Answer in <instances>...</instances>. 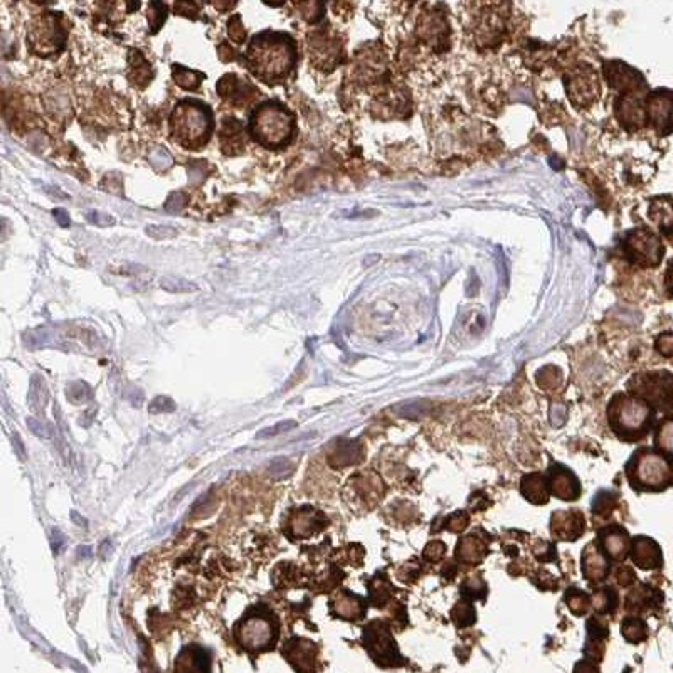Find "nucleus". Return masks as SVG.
<instances>
[{"mask_svg": "<svg viewBox=\"0 0 673 673\" xmlns=\"http://www.w3.org/2000/svg\"><path fill=\"white\" fill-rule=\"evenodd\" d=\"M244 64L263 83L280 84L288 79L296 66L295 39L286 32L263 31L249 41Z\"/></svg>", "mask_w": 673, "mask_h": 673, "instance_id": "f257e3e1", "label": "nucleus"}, {"mask_svg": "<svg viewBox=\"0 0 673 673\" xmlns=\"http://www.w3.org/2000/svg\"><path fill=\"white\" fill-rule=\"evenodd\" d=\"M249 135L268 150L286 148L296 135V116L280 101H266L253 111Z\"/></svg>", "mask_w": 673, "mask_h": 673, "instance_id": "f03ea898", "label": "nucleus"}, {"mask_svg": "<svg viewBox=\"0 0 673 673\" xmlns=\"http://www.w3.org/2000/svg\"><path fill=\"white\" fill-rule=\"evenodd\" d=\"M172 138L187 150L206 147L214 131L213 110L199 100L178 101L171 113Z\"/></svg>", "mask_w": 673, "mask_h": 673, "instance_id": "7ed1b4c3", "label": "nucleus"}, {"mask_svg": "<svg viewBox=\"0 0 673 673\" xmlns=\"http://www.w3.org/2000/svg\"><path fill=\"white\" fill-rule=\"evenodd\" d=\"M608 421L613 432L623 441L644 437L655 422V411L637 396L616 394L608 406Z\"/></svg>", "mask_w": 673, "mask_h": 673, "instance_id": "20e7f679", "label": "nucleus"}, {"mask_svg": "<svg viewBox=\"0 0 673 673\" xmlns=\"http://www.w3.org/2000/svg\"><path fill=\"white\" fill-rule=\"evenodd\" d=\"M626 473L634 490L662 492L673 483V468L667 458L649 448H642L626 465Z\"/></svg>", "mask_w": 673, "mask_h": 673, "instance_id": "39448f33", "label": "nucleus"}, {"mask_svg": "<svg viewBox=\"0 0 673 673\" xmlns=\"http://www.w3.org/2000/svg\"><path fill=\"white\" fill-rule=\"evenodd\" d=\"M66 37L68 34L63 26V17L54 12H44L31 22L27 31V44L31 53L49 58L64 49Z\"/></svg>", "mask_w": 673, "mask_h": 673, "instance_id": "423d86ee", "label": "nucleus"}, {"mask_svg": "<svg viewBox=\"0 0 673 673\" xmlns=\"http://www.w3.org/2000/svg\"><path fill=\"white\" fill-rule=\"evenodd\" d=\"M236 638L246 652H266L275 647L278 639V623L271 614L256 613L248 614L236 628Z\"/></svg>", "mask_w": 673, "mask_h": 673, "instance_id": "0eeeda50", "label": "nucleus"}, {"mask_svg": "<svg viewBox=\"0 0 673 673\" xmlns=\"http://www.w3.org/2000/svg\"><path fill=\"white\" fill-rule=\"evenodd\" d=\"M633 396L643 399L644 403L657 409L673 408V375L667 370H655L634 375L629 383Z\"/></svg>", "mask_w": 673, "mask_h": 673, "instance_id": "6e6552de", "label": "nucleus"}, {"mask_svg": "<svg viewBox=\"0 0 673 673\" xmlns=\"http://www.w3.org/2000/svg\"><path fill=\"white\" fill-rule=\"evenodd\" d=\"M362 643L370 658L380 667H398L403 665V657L399 653L398 644L394 642L390 628L384 621H373L364 628Z\"/></svg>", "mask_w": 673, "mask_h": 673, "instance_id": "1a4fd4ad", "label": "nucleus"}, {"mask_svg": "<svg viewBox=\"0 0 673 673\" xmlns=\"http://www.w3.org/2000/svg\"><path fill=\"white\" fill-rule=\"evenodd\" d=\"M281 655L298 673H315L318 667L317 644L305 638H290L283 644Z\"/></svg>", "mask_w": 673, "mask_h": 673, "instance_id": "9d476101", "label": "nucleus"}, {"mask_svg": "<svg viewBox=\"0 0 673 673\" xmlns=\"http://www.w3.org/2000/svg\"><path fill=\"white\" fill-rule=\"evenodd\" d=\"M308 53L310 58H312V63L317 68L332 69L340 61L342 49L335 37H330L327 32L318 31L308 37Z\"/></svg>", "mask_w": 673, "mask_h": 673, "instance_id": "9b49d317", "label": "nucleus"}, {"mask_svg": "<svg viewBox=\"0 0 673 673\" xmlns=\"http://www.w3.org/2000/svg\"><path fill=\"white\" fill-rule=\"evenodd\" d=\"M586 520L579 510H559L554 512L550 519V532L555 540L572 542L585 534Z\"/></svg>", "mask_w": 673, "mask_h": 673, "instance_id": "f8f14e48", "label": "nucleus"}, {"mask_svg": "<svg viewBox=\"0 0 673 673\" xmlns=\"http://www.w3.org/2000/svg\"><path fill=\"white\" fill-rule=\"evenodd\" d=\"M547 482L550 493H552L554 497H557L559 500L574 502L581 497V483H579L576 475L569 468L564 467V465L554 463L552 467L549 468Z\"/></svg>", "mask_w": 673, "mask_h": 673, "instance_id": "ddd939ff", "label": "nucleus"}, {"mask_svg": "<svg viewBox=\"0 0 673 673\" xmlns=\"http://www.w3.org/2000/svg\"><path fill=\"white\" fill-rule=\"evenodd\" d=\"M218 93L224 101L233 106H246L254 98H258L260 91L246 79H241L236 74H226L219 79Z\"/></svg>", "mask_w": 673, "mask_h": 673, "instance_id": "4468645a", "label": "nucleus"}, {"mask_svg": "<svg viewBox=\"0 0 673 673\" xmlns=\"http://www.w3.org/2000/svg\"><path fill=\"white\" fill-rule=\"evenodd\" d=\"M582 576L591 585H599L609 576V561L596 542L587 544L581 557Z\"/></svg>", "mask_w": 673, "mask_h": 673, "instance_id": "2eb2a0df", "label": "nucleus"}, {"mask_svg": "<svg viewBox=\"0 0 673 673\" xmlns=\"http://www.w3.org/2000/svg\"><path fill=\"white\" fill-rule=\"evenodd\" d=\"M597 539H599L604 552L608 554L613 561H624V559L628 557L629 550H632L629 534L623 527H604V529H601L599 534H597Z\"/></svg>", "mask_w": 673, "mask_h": 673, "instance_id": "dca6fc26", "label": "nucleus"}, {"mask_svg": "<svg viewBox=\"0 0 673 673\" xmlns=\"http://www.w3.org/2000/svg\"><path fill=\"white\" fill-rule=\"evenodd\" d=\"M632 559L634 566H638L643 571H653V569L662 567L663 555L662 549L655 540L638 535L632 542Z\"/></svg>", "mask_w": 673, "mask_h": 673, "instance_id": "f3484780", "label": "nucleus"}, {"mask_svg": "<svg viewBox=\"0 0 673 673\" xmlns=\"http://www.w3.org/2000/svg\"><path fill=\"white\" fill-rule=\"evenodd\" d=\"M628 248L632 251V256L637 258L639 263H647V265H657L663 251L660 241L647 231H637L632 234L628 239Z\"/></svg>", "mask_w": 673, "mask_h": 673, "instance_id": "a211bd4d", "label": "nucleus"}, {"mask_svg": "<svg viewBox=\"0 0 673 673\" xmlns=\"http://www.w3.org/2000/svg\"><path fill=\"white\" fill-rule=\"evenodd\" d=\"M173 673H211L209 655L201 647H187L178 653Z\"/></svg>", "mask_w": 673, "mask_h": 673, "instance_id": "6ab92c4d", "label": "nucleus"}, {"mask_svg": "<svg viewBox=\"0 0 673 673\" xmlns=\"http://www.w3.org/2000/svg\"><path fill=\"white\" fill-rule=\"evenodd\" d=\"M323 517L310 507H301L290 520V530H293V537L305 539L313 535L315 532L323 529Z\"/></svg>", "mask_w": 673, "mask_h": 673, "instance_id": "aec40b11", "label": "nucleus"}, {"mask_svg": "<svg viewBox=\"0 0 673 673\" xmlns=\"http://www.w3.org/2000/svg\"><path fill=\"white\" fill-rule=\"evenodd\" d=\"M243 123L236 118H226L219 131L221 148L226 155H238L244 150Z\"/></svg>", "mask_w": 673, "mask_h": 673, "instance_id": "412c9836", "label": "nucleus"}, {"mask_svg": "<svg viewBox=\"0 0 673 673\" xmlns=\"http://www.w3.org/2000/svg\"><path fill=\"white\" fill-rule=\"evenodd\" d=\"M330 608L333 609L338 618L342 619H360L365 614V602L362 597L352 592H340L333 597L330 602Z\"/></svg>", "mask_w": 673, "mask_h": 673, "instance_id": "4be33fe9", "label": "nucleus"}, {"mask_svg": "<svg viewBox=\"0 0 673 673\" xmlns=\"http://www.w3.org/2000/svg\"><path fill=\"white\" fill-rule=\"evenodd\" d=\"M520 490L527 500L535 503V505H545L549 502L550 488L547 477L542 473L525 475L520 482Z\"/></svg>", "mask_w": 673, "mask_h": 673, "instance_id": "5701e85b", "label": "nucleus"}, {"mask_svg": "<svg viewBox=\"0 0 673 673\" xmlns=\"http://www.w3.org/2000/svg\"><path fill=\"white\" fill-rule=\"evenodd\" d=\"M488 545L477 534H470L463 537L456 545V557L465 564H478L487 555Z\"/></svg>", "mask_w": 673, "mask_h": 673, "instance_id": "b1692460", "label": "nucleus"}, {"mask_svg": "<svg viewBox=\"0 0 673 673\" xmlns=\"http://www.w3.org/2000/svg\"><path fill=\"white\" fill-rule=\"evenodd\" d=\"M655 446L663 458L673 461V416L665 418L657 427Z\"/></svg>", "mask_w": 673, "mask_h": 673, "instance_id": "393cba45", "label": "nucleus"}, {"mask_svg": "<svg viewBox=\"0 0 673 673\" xmlns=\"http://www.w3.org/2000/svg\"><path fill=\"white\" fill-rule=\"evenodd\" d=\"M618 592H616L613 587L608 586L601 587V589L596 591V594L592 596V608L599 614L614 613L616 608H618Z\"/></svg>", "mask_w": 673, "mask_h": 673, "instance_id": "a878e982", "label": "nucleus"}, {"mask_svg": "<svg viewBox=\"0 0 673 673\" xmlns=\"http://www.w3.org/2000/svg\"><path fill=\"white\" fill-rule=\"evenodd\" d=\"M172 76L178 86L187 89V91H196V89L201 86L202 79H204V74L202 73L194 71V69H187L178 64L172 66Z\"/></svg>", "mask_w": 673, "mask_h": 673, "instance_id": "bb28decb", "label": "nucleus"}, {"mask_svg": "<svg viewBox=\"0 0 673 673\" xmlns=\"http://www.w3.org/2000/svg\"><path fill=\"white\" fill-rule=\"evenodd\" d=\"M621 633H623V637L628 639L629 643H642L643 639H647L648 626L643 619L633 616V618H626L623 621V624H621Z\"/></svg>", "mask_w": 673, "mask_h": 673, "instance_id": "cd10ccee", "label": "nucleus"}, {"mask_svg": "<svg viewBox=\"0 0 673 673\" xmlns=\"http://www.w3.org/2000/svg\"><path fill=\"white\" fill-rule=\"evenodd\" d=\"M566 604L569 606L572 614L582 616L586 614L592 606V597L587 596L585 591L577 589V587H571L566 592Z\"/></svg>", "mask_w": 673, "mask_h": 673, "instance_id": "c85d7f7f", "label": "nucleus"}, {"mask_svg": "<svg viewBox=\"0 0 673 673\" xmlns=\"http://www.w3.org/2000/svg\"><path fill=\"white\" fill-rule=\"evenodd\" d=\"M618 503V495L611 490H601L592 500V512L597 517H608L613 514Z\"/></svg>", "mask_w": 673, "mask_h": 673, "instance_id": "c756f323", "label": "nucleus"}, {"mask_svg": "<svg viewBox=\"0 0 673 673\" xmlns=\"http://www.w3.org/2000/svg\"><path fill=\"white\" fill-rule=\"evenodd\" d=\"M370 591V601L374 606H384L385 602L390 599V592H393V586L384 576H375V579L369 585Z\"/></svg>", "mask_w": 673, "mask_h": 673, "instance_id": "7c9ffc66", "label": "nucleus"}, {"mask_svg": "<svg viewBox=\"0 0 673 673\" xmlns=\"http://www.w3.org/2000/svg\"><path fill=\"white\" fill-rule=\"evenodd\" d=\"M597 91V84L594 83V78H589L587 74H579L571 81V95L576 100V96H581L582 101L591 98Z\"/></svg>", "mask_w": 673, "mask_h": 673, "instance_id": "2f4dec72", "label": "nucleus"}, {"mask_svg": "<svg viewBox=\"0 0 673 673\" xmlns=\"http://www.w3.org/2000/svg\"><path fill=\"white\" fill-rule=\"evenodd\" d=\"M451 618H453V621L458 626H470L475 623V619H477V613H475L472 602L467 599H461L458 604L455 606L453 611H451Z\"/></svg>", "mask_w": 673, "mask_h": 673, "instance_id": "473e14b6", "label": "nucleus"}, {"mask_svg": "<svg viewBox=\"0 0 673 673\" xmlns=\"http://www.w3.org/2000/svg\"><path fill=\"white\" fill-rule=\"evenodd\" d=\"M131 56L135 58V66H131V71H135L133 76L130 78L131 83L140 84L138 81H143V86H145V84L150 83V79H152V76H153L152 66H150L147 61H145V58L138 53V51H135V53Z\"/></svg>", "mask_w": 673, "mask_h": 673, "instance_id": "72a5a7b5", "label": "nucleus"}, {"mask_svg": "<svg viewBox=\"0 0 673 673\" xmlns=\"http://www.w3.org/2000/svg\"><path fill=\"white\" fill-rule=\"evenodd\" d=\"M461 592H463L465 599H483L485 594H487V585L480 576L477 577H470L465 581L463 587H461Z\"/></svg>", "mask_w": 673, "mask_h": 673, "instance_id": "f704fd0d", "label": "nucleus"}, {"mask_svg": "<svg viewBox=\"0 0 673 673\" xmlns=\"http://www.w3.org/2000/svg\"><path fill=\"white\" fill-rule=\"evenodd\" d=\"M166 17H167V7L163 6V4H157V2L150 4L148 21H150V26H152L153 34L160 29V26L163 24Z\"/></svg>", "mask_w": 673, "mask_h": 673, "instance_id": "c9c22d12", "label": "nucleus"}, {"mask_svg": "<svg viewBox=\"0 0 673 673\" xmlns=\"http://www.w3.org/2000/svg\"><path fill=\"white\" fill-rule=\"evenodd\" d=\"M293 470H295L293 461L288 458H278L270 465V470H268V472H270L271 477L280 478V477H288V475L293 473Z\"/></svg>", "mask_w": 673, "mask_h": 673, "instance_id": "e433bc0d", "label": "nucleus"}, {"mask_svg": "<svg viewBox=\"0 0 673 673\" xmlns=\"http://www.w3.org/2000/svg\"><path fill=\"white\" fill-rule=\"evenodd\" d=\"M295 427H296V422H295V421L278 422L276 426L266 427V430H263V431L258 432L256 437H258V440H265V437H271V436H278V435H285V432L295 430Z\"/></svg>", "mask_w": 673, "mask_h": 673, "instance_id": "4c0bfd02", "label": "nucleus"}, {"mask_svg": "<svg viewBox=\"0 0 673 673\" xmlns=\"http://www.w3.org/2000/svg\"><path fill=\"white\" fill-rule=\"evenodd\" d=\"M445 552H446L445 542H441V540H432V542H430L426 545L425 554H422V555H425L426 561L440 562L441 559H443Z\"/></svg>", "mask_w": 673, "mask_h": 673, "instance_id": "58836bf2", "label": "nucleus"}, {"mask_svg": "<svg viewBox=\"0 0 673 673\" xmlns=\"http://www.w3.org/2000/svg\"><path fill=\"white\" fill-rule=\"evenodd\" d=\"M470 524V515L467 512H456L446 522V529L450 532H463Z\"/></svg>", "mask_w": 673, "mask_h": 673, "instance_id": "ea45409f", "label": "nucleus"}, {"mask_svg": "<svg viewBox=\"0 0 673 673\" xmlns=\"http://www.w3.org/2000/svg\"><path fill=\"white\" fill-rule=\"evenodd\" d=\"M228 34L231 39L236 42V44H241V42H244V37H246V34H244L241 17H239L238 14L231 17V21L228 22Z\"/></svg>", "mask_w": 673, "mask_h": 673, "instance_id": "a19ab883", "label": "nucleus"}, {"mask_svg": "<svg viewBox=\"0 0 673 673\" xmlns=\"http://www.w3.org/2000/svg\"><path fill=\"white\" fill-rule=\"evenodd\" d=\"M147 234L155 239H168L176 236V231L172 228H167V226H148Z\"/></svg>", "mask_w": 673, "mask_h": 673, "instance_id": "79ce46f5", "label": "nucleus"}, {"mask_svg": "<svg viewBox=\"0 0 673 673\" xmlns=\"http://www.w3.org/2000/svg\"><path fill=\"white\" fill-rule=\"evenodd\" d=\"M86 219L89 221V223H93V224H96V226H101V228H105V226L115 224V219H113L111 216L103 214V213H98V211H91V213H88Z\"/></svg>", "mask_w": 673, "mask_h": 673, "instance_id": "37998d69", "label": "nucleus"}, {"mask_svg": "<svg viewBox=\"0 0 673 673\" xmlns=\"http://www.w3.org/2000/svg\"><path fill=\"white\" fill-rule=\"evenodd\" d=\"M616 579L621 586H629L633 582H637V574L633 572L632 567H619L618 574H616Z\"/></svg>", "mask_w": 673, "mask_h": 673, "instance_id": "c03bdc74", "label": "nucleus"}, {"mask_svg": "<svg viewBox=\"0 0 673 673\" xmlns=\"http://www.w3.org/2000/svg\"><path fill=\"white\" fill-rule=\"evenodd\" d=\"M173 285L168 283L167 280H162L160 281V285L163 286V288L168 290V291H176V293H181V291H191V290H196V286H192L187 283V281H176V280H171Z\"/></svg>", "mask_w": 673, "mask_h": 673, "instance_id": "a18cd8bd", "label": "nucleus"}, {"mask_svg": "<svg viewBox=\"0 0 673 673\" xmlns=\"http://www.w3.org/2000/svg\"><path fill=\"white\" fill-rule=\"evenodd\" d=\"M173 409H176V404H173L168 398H157L152 404H150V411L152 413L173 411Z\"/></svg>", "mask_w": 673, "mask_h": 673, "instance_id": "49530a36", "label": "nucleus"}, {"mask_svg": "<svg viewBox=\"0 0 673 673\" xmlns=\"http://www.w3.org/2000/svg\"><path fill=\"white\" fill-rule=\"evenodd\" d=\"M657 347L663 355H673V335H662Z\"/></svg>", "mask_w": 673, "mask_h": 673, "instance_id": "de8ad7c7", "label": "nucleus"}, {"mask_svg": "<svg viewBox=\"0 0 673 673\" xmlns=\"http://www.w3.org/2000/svg\"><path fill=\"white\" fill-rule=\"evenodd\" d=\"M574 673H599V668H597L596 662L582 660L577 663L576 668H574Z\"/></svg>", "mask_w": 673, "mask_h": 673, "instance_id": "09e8293b", "label": "nucleus"}, {"mask_svg": "<svg viewBox=\"0 0 673 673\" xmlns=\"http://www.w3.org/2000/svg\"><path fill=\"white\" fill-rule=\"evenodd\" d=\"M27 425H29L31 431L34 432V435H37V436H46L44 426H42L39 421H36V420H27Z\"/></svg>", "mask_w": 673, "mask_h": 673, "instance_id": "8fccbe9b", "label": "nucleus"}, {"mask_svg": "<svg viewBox=\"0 0 673 673\" xmlns=\"http://www.w3.org/2000/svg\"><path fill=\"white\" fill-rule=\"evenodd\" d=\"M54 218L56 221H58V223L63 226V228H66V226H69V218H68V213H66L64 209H56L54 211Z\"/></svg>", "mask_w": 673, "mask_h": 673, "instance_id": "3c124183", "label": "nucleus"}, {"mask_svg": "<svg viewBox=\"0 0 673 673\" xmlns=\"http://www.w3.org/2000/svg\"><path fill=\"white\" fill-rule=\"evenodd\" d=\"M672 285H673V268H672Z\"/></svg>", "mask_w": 673, "mask_h": 673, "instance_id": "603ef678", "label": "nucleus"}]
</instances>
